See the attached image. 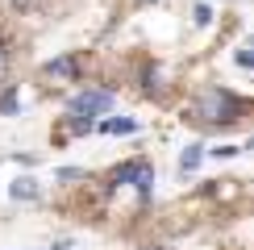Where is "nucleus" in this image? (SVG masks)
I'll return each instance as SVG.
<instances>
[{
  "label": "nucleus",
  "mask_w": 254,
  "mask_h": 250,
  "mask_svg": "<svg viewBox=\"0 0 254 250\" xmlns=\"http://www.w3.org/2000/svg\"><path fill=\"white\" fill-rule=\"evenodd\" d=\"M196 163H200V146H188L184 159H179V167H184V171H196Z\"/></svg>",
  "instance_id": "423d86ee"
},
{
  "label": "nucleus",
  "mask_w": 254,
  "mask_h": 250,
  "mask_svg": "<svg viewBox=\"0 0 254 250\" xmlns=\"http://www.w3.org/2000/svg\"><path fill=\"white\" fill-rule=\"evenodd\" d=\"M13 104H17V96H13V92H4V96H0V113H13Z\"/></svg>",
  "instance_id": "0eeeda50"
},
{
  "label": "nucleus",
  "mask_w": 254,
  "mask_h": 250,
  "mask_svg": "<svg viewBox=\"0 0 254 250\" xmlns=\"http://www.w3.org/2000/svg\"><path fill=\"white\" fill-rule=\"evenodd\" d=\"M13 196H17V200H21V196H25V200H34V196H38L34 180H17V184H13Z\"/></svg>",
  "instance_id": "39448f33"
},
{
  "label": "nucleus",
  "mask_w": 254,
  "mask_h": 250,
  "mask_svg": "<svg viewBox=\"0 0 254 250\" xmlns=\"http://www.w3.org/2000/svg\"><path fill=\"white\" fill-rule=\"evenodd\" d=\"M150 250H158V246H150Z\"/></svg>",
  "instance_id": "9b49d317"
},
{
  "label": "nucleus",
  "mask_w": 254,
  "mask_h": 250,
  "mask_svg": "<svg viewBox=\"0 0 254 250\" xmlns=\"http://www.w3.org/2000/svg\"><path fill=\"white\" fill-rule=\"evenodd\" d=\"M109 104H113V96H109V92H83V96H75V100H71V117H75V121H92L96 113H104V109H109Z\"/></svg>",
  "instance_id": "f03ea898"
},
{
  "label": "nucleus",
  "mask_w": 254,
  "mask_h": 250,
  "mask_svg": "<svg viewBox=\"0 0 254 250\" xmlns=\"http://www.w3.org/2000/svg\"><path fill=\"white\" fill-rule=\"evenodd\" d=\"M137 125L129 117H113V121H104V133H133Z\"/></svg>",
  "instance_id": "20e7f679"
},
{
  "label": "nucleus",
  "mask_w": 254,
  "mask_h": 250,
  "mask_svg": "<svg viewBox=\"0 0 254 250\" xmlns=\"http://www.w3.org/2000/svg\"><path fill=\"white\" fill-rule=\"evenodd\" d=\"M208 21H213V17H208V4H200L196 8V25H208Z\"/></svg>",
  "instance_id": "6e6552de"
},
{
  "label": "nucleus",
  "mask_w": 254,
  "mask_h": 250,
  "mask_svg": "<svg viewBox=\"0 0 254 250\" xmlns=\"http://www.w3.org/2000/svg\"><path fill=\"white\" fill-rule=\"evenodd\" d=\"M46 75H75V59H55V62H46Z\"/></svg>",
  "instance_id": "7ed1b4c3"
},
{
  "label": "nucleus",
  "mask_w": 254,
  "mask_h": 250,
  "mask_svg": "<svg viewBox=\"0 0 254 250\" xmlns=\"http://www.w3.org/2000/svg\"><path fill=\"white\" fill-rule=\"evenodd\" d=\"M238 113H242V100L234 96V92H225V88H208L204 96L196 100V117H200V121H221V125H229V121H238Z\"/></svg>",
  "instance_id": "f257e3e1"
},
{
  "label": "nucleus",
  "mask_w": 254,
  "mask_h": 250,
  "mask_svg": "<svg viewBox=\"0 0 254 250\" xmlns=\"http://www.w3.org/2000/svg\"><path fill=\"white\" fill-rule=\"evenodd\" d=\"M4 67H8V55H4V50H0V75H4Z\"/></svg>",
  "instance_id": "1a4fd4ad"
},
{
  "label": "nucleus",
  "mask_w": 254,
  "mask_h": 250,
  "mask_svg": "<svg viewBox=\"0 0 254 250\" xmlns=\"http://www.w3.org/2000/svg\"><path fill=\"white\" fill-rule=\"evenodd\" d=\"M59 250H71V246H59Z\"/></svg>",
  "instance_id": "9d476101"
}]
</instances>
